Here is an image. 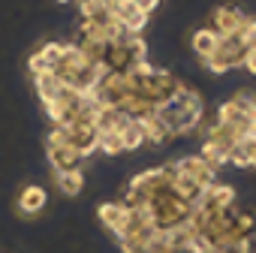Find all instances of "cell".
<instances>
[{"label":"cell","mask_w":256,"mask_h":253,"mask_svg":"<svg viewBox=\"0 0 256 253\" xmlns=\"http://www.w3.org/2000/svg\"><path fill=\"white\" fill-rule=\"evenodd\" d=\"M157 120L166 124V130L172 133V139H181V136H193L199 133V124L205 120V102H202V94L190 84H184L169 102H163L157 112H154Z\"/></svg>","instance_id":"1"},{"label":"cell","mask_w":256,"mask_h":253,"mask_svg":"<svg viewBox=\"0 0 256 253\" xmlns=\"http://www.w3.org/2000/svg\"><path fill=\"white\" fill-rule=\"evenodd\" d=\"M244 58H247L244 42H241L238 36H229V40H220L217 52H214L208 60H202V64H205V70H208V72L223 76V72H229V70H238V66L244 64Z\"/></svg>","instance_id":"2"},{"label":"cell","mask_w":256,"mask_h":253,"mask_svg":"<svg viewBox=\"0 0 256 253\" xmlns=\"http://www.w3.org/2000/svg\"><path fill=\"white\" fill-rule=\"evenodd\" d=\"M96 139H100V133H96V126L94 124H70V126H64V145L66 148H76L84 160L90 157V154H96Z\"/></svg>","instance_id":"3"},{"label":"cell","mask_w":256,"mask_h":253,"mask_svg":"<svg viewBox=\"0 0 256 253\" xmlns=\"http://www.w3.org/2000/svg\"><path fill=\"white\" fill-rule=\"evenodd\" d=\"M244 28V12L238 6H217L211 12V30L220 36V40H229V36H238Z\"/></svg>","instance_id":"4"},{"label":"cell","mask_w":256,"mask_h":253,"mask_svg":"<svg viewBox=\"0 0 256 253\" xmlns=\"http://www.w3.org/2000/svg\"><path fill=\"white\" fill-rule=\"evenodd\" d=\"M175 169H178L181 175L193 178L202 190H208L211 184H217V169H211L199 154H187V157H181V160L175 163Z\"/></svg>","instance_id":"5"},{"label":"cell","mask_w":256,"mask_h":253,"mask_svg":"<svg viewBox=\"0 0 256 253\" xmlns=\"http://www.w3.org/2000/svg\"><path fill=\"white\" fill-rule=\"evenodd\" d=\"M96 214H100V223H102L114 238H120L124 229H126V223H130V211H126L120 202H106V205L96 208Z\"/></svg>","instance_id":"6"},{"label":"cell","mask_w":256,"mask_h":253,"mask_svg":"<svg viewBox=\"0 0 256 253\" xmlns=\"http://www.w3.org/2000/svg\"><path fill=\"white\" fill-rule=\"evenodd\" d=\"M48 163H52L54 175H58V172H76V169H82L84 157H82L76 148H66V145H48Z\"/></svg>","instance_id":"7"},{"label":"cell","mask_w":256,"mask_h":253,"mask_svg":"<svg viewBox=\"0 0 256 253\" xmlns=\"http://www.w3.org/2000/svg\"><path fill=\"white\" fill-rule=\"evenodd\" d=\"M46 202H48V193L40 187V184H30V187H24L22 193H18V202H16V208H18V214H40L42 208H46Z\"/></svg>","instance_id":"8"},{"label":"cell","mask_w":256,"mask_h":253,"mask_svg":"<svg viewBox=\"0 0 256 253\" xmlns=\"http://www.w3.org/2000/svg\"><path fill=\"white\" fill-rule=\"evenodd\" d=\"M190 46H193V52H196L202 60H208V58L217 52V46H220V36H217L211 28H199V30L190 36Z\"/></svg>","instance_id":"9"},{"label":"cell","mask_w":256,"mask_h":253,"mask_svg":"<svg viewBox=\"0 0 256 253\" xmlns=\"http://www.w3.org/2000/svg\"><path fill=\"white\" fill-rule=\"evenodd\" d=\"M229 145H223V142H214V139H205L202 142V151H199V157L211 166V169H217L220 172V166H226L229 163Z\"/></svg>","instance_id":"10"},{"label":"cell","mask_w":256,"mask_h":253,"mask_svg":"<svg viewBox=\"0 0 256 253\" xmlns=\"http://www.w3.org/2000/svg\"><path fill=\"white\" fill-rule=\"evenodd\" d=\"M126 124H130V120H126L118 108H100L96 112V120H94L96 133H120Z\"/></svg>","instance_id":"11"},{"label":"cell","mask_w":256,"mask_h":253,"mask_svg":"<svg viewBox=\"0 0 256 253\" xmlns=\"http://www.w3.org/2000/svg\"><path fill=\"white\" fill-rule=\"evenodd\" d=\"M34 82H36V90H40V100H42V102H52V100H58V96H60V90H64V84L58 82V76H54V72L34 76Z\"/></svg>","instance_id":"12"},{"label":"cell","mask_w":256,"mask_h":253,"mask_svg":"<svg viewBox=\"0 0 256 253\" xmlns=\"http://www.w3.org/2000/svg\"><path fill=\"white\" fill-rule=\"evenodd\" d=\"M253 154H256V139H241V142L232 145V151H229V163L238 166V169H247L250 160H253Z\"/></svg>","instance_id":"13"},{"label":"cell","mask_w":256,"mask_h":253,"mask_svg":"<svg viewBox=\"0 0 256 253\" xmlns=\"http://www.w3.org/2000/svg\"><path fill=\"white\" fill-rule=\"evenodd\" d=\"M142 133H145L148 145H166V142H172V133L166 130V124L157 120V118H151V120L142 124Z\"/></svg>","instance_id":"14"},{"label":"cell","mask_w":256,"mask_h":253,"mask_svg":"<svg viewBox=\"0 0 256 253\" xmlns=\"http://www.w3.org/2000/svg\"><path fill=\"white\" fill-rule=\"evenodd\" d=\"M54 181H58V190H64L66 196H76V193L84 190V175H82V169H76V172H58Z\"/></svg>","instance_id":"15"},{"label":"cell","mask_w":256,"mask_h":253,"mask_svg":"<svg viewBox=\"0 0 256 253\" xmlns=\"http://www.w3.org/2000/svg\"><path fill=\"white\" fill-rule=\"evenodd\" d=\"M120 136V145H124V151H139L142 145H145V133H142V124H126L124 130L118 133Z\"/></svg>","instance_id":"16"},{"label":"cell","mask_w":256,"mask_h":253,"mask_svg":"<svg viewBox=\"0 0 256 253\" xmlns=\"http://www.w3.org/2000/svg\"><path fill=\"white\" fill-rule=\"evenodd\" d=\"M214 120H217V124H250V120L244 118V112H241L232 100L217 108V118H214Z\"/></svg>","instance_id":"17"},{"label":"cell","mask_w":256,"mask_h":253,"mask_svg":"<svg viewBox=\"0 0 256 253\" xmlns=\"http://www.w3.org/2000/svg\"><path fill=\"white\" fill-rule=\"evenodd\" d=\"M96 151H102L106 157H118V154H124L120 136H118V133H100V139H96Z\"/></svg>","instance_id":"18"},{"label":"cell","mask_w":256,"mask_h":253,"mask_svg":"<svg viewBox=\"0 0 256 253\" xmlns=\"http://www.w3.org/2000/svg\"><path fill=\"white\" fill-rule=\"evenodd\" d=\"M36 54L48 64V70H54V66L60 64V58H64V42H46Z\"/></svg>","instance_id":"19"},{"label":"cell","mask_w":256,"mask_h":253,"mask_svg":"<svg viewBox=\"0 0 256 253\" xmlns=\"http://www.w3.org/2000/svg\"><path fill=\"white\" fill-rule=\"evenodd\" d=\"M238 40L244 42L247 52H256V18H244V28L238 34Z\"/></svg>","instance_id":"20"},{"label":"cell","mask_w":256,"mask_h":253,"mask_svg":"<svg viewBox=\"0 0 256 253\" xmlns=\"http://www.w3.org/2000/svg\"><path fill=\"white\" fill-rule=\"evenodd\" d=\"M133 4H136V10H139V12L151 16V12L157 10V4H160V0H133Z\"/></svg>","instance_id":"21"},{"label":"cell","mask_w":256,"mask_h":253,"mask_svg":"<svg viewBox=\"0 0 256 253\" xmlns=\"http://www.w3.org/2000/svg\"><path fill=\"white\" fill-rule=\"evenodd\" d=\"M250 76H256V52H247V58H244V64H241Z\"/></svg>","instance_id":"22"},{"label":"cell","mask_w":256,"mask_h":253,"mask_svg":"<svg viewBox=\"0 0 256 253\" xmlns=\"http://www.w3.org/2000/svg\"><path fill=\"white\" fill-rule=\"evenodd\" d=\"M250 166H253V169H256V154H253V160H250Z\"/></svg>","instance_id":"23"}]
</instances>
